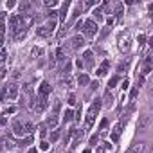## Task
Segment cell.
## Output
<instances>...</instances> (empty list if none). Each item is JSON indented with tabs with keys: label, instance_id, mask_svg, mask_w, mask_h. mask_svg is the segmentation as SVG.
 <instances>
[{
	"label": "cell",
	"instance_id": "cell-30",
	"mask_svg": "<svg viewBox=\"0 0 153 153\" xmlns=\"http://www.w3.org/2000/svg\"><path fill=\"white\" fill-rule=\"evenodd\" d=\"M122 15V4H117L115 6V18H119Z\"/></svg>",
	"mask_w": 153,
	"mask_h": 153
},
{
	"label": "cell",
	"instance_id": "cell-24",
	"mask_svg": "<svg viewBox=\"0 0 153 153\" xmlns=\"http://www.w3.org/2000/svg\"><path fill=\"white\" fill-rule=\"evenodd\" d=\"M15 38H16V40H18V42H22V40H24V38H25V31H24V29H22V27H20V31H18V33H16V34H15Z\"/></svg>",
	"mask_w": 153,
	"mask_h": 153
},
{
	"label": "cell",
	"instance_id": "cell-49",
	"mask_svg": "<svg viewBox=\"0 0 153 153\" xmlns=\"http://www.w3.org/2000/svg\"><path fill=\"white\" fill-rule=\"evenodd\" d=\"M97 87H99V85H97V81H94V83H92V87H90V88H92V90H96Z\"/></svg>",
	"mask_w": 153,
	"mask_h": 153
},
{
	"label": "cell",
	"instance_id": "cell-47",
	"mask_svg": "<svg viewBox=\"0 0 153 153\" xmlns=\"http://www.w3.org/2000/svg\"><path fill=\"white\" fill-rule=\"evenodd\" d=\"M76 65H78L79 68H83V61H81V59H76Z\"/></svg>",
	"mask_w": 153,
	"mask_h": 153
},
{
	"label": "cell",
	"instance_id": "cell-23",
	"mask_svg": "<svg viewBox=\"0 0 153 153\" xmlns=\"http://www.w3.org/2000/svg\"><path fill=\"white\" fill-rule=\"evenodd\" d=\"M67 9H68V2H67V4H63V7H61V13H58V15H59V20H61V22H65V15H67Z\"/></svg>",
	"mask_w": 153,
	"mask_h": 153
},
{
	"label": "cell",
	"instance_id": "cell-52",
	"mask_svg": "<svg viewBox=\"0 0 153 153\" xmlns=\"http://www.w3.org/2000/svg\"><path fill=\"white\" fill-rule=\"evenodd\" d=\"M29 153H38V150H36V148H31V150H29Z\"/></svg>",
	"mask_w": 153,
	"mask_h": 153
},
{
	"label": "cell",
	"instance_id": "cell-13",
	"mask_svg": "<svg viewBox=\"0 0 153 153\" xmlns=\"http://www.w3.org/2000/svg\"><path fill=\"white\" fill-rule=\"evenodd\" d=\"M83 45H85V38L81 36V34H78V36L72 38V49H79V47H83Z\"/></svg>",
	"mask_w": 153,
	"mask_h": 153
},
{
	"label": "cell",
	"instance_id": "cell-25",
	"mask_svg": "<svg viewBox=\"0 0 153 153\" xmlns=\"http://www.w3.org/2000/svg\"><path fill=\"white\" fill-rule=\"evenodd\" d=\"M63 119H65V122L72 121V119H74V112H72V110H67V112H65V117H63Z\"/></svg>",
	"mask_w": 153,
	"mask_h": 153
},
{
	"label": "cell",
	"instance_id": "cell-43",
	"mask_svg": "<svg viewBox=\"0 0 153 153\" xmlns=\"http://www.w3.org/2000/svg\"><path fill=\"white\" fill-rule=\"evenodd\" d=\"M128 85H130V81H128V79H124V81H122V83H121V87H122V88H124V90L128 88Z\"/></svg>",
	"mask_w": 153,
	"mask_h": 153
},
{
	"label": "cell",
	"instance_id": "cell-8",
	"mask_svg": "<svg viewBox=\"0 0 153 153\" xmlns=\"http://www.w3.org/2000/svg\"><path fill=\"white\" fill-rule=\"evenodd\" d=\"M13 133L18 135V137H24L25 131H24V122L22 121H15L13 122Z\"/></svg>",
	"mask_w": 153,
	"mask_h": 153
},
{
	"label": "cell",
	"instance_id": "cell-15",
	"mask_svg": "<svg viewBox=\"0 0 153 153\" xmlns=\"http://www.w3.org/2000/svg\"><path fill=\"white\" fill-rule=\"evenodd\" d=\"M47 126L52 128V130H56V126H58V115H56V114H52V115L47 117Z\"/></svg>",
	"mask_w": 153,
	"mask_h": 153
},
{
	"label": "cell",
	"instance_id": "cell-51",
	"mask_svg": "<svg viewBox=\"0 0 153 153\" xmlns=\"http://www.w3.org/2000/svg\"><path fill=\"white\" fill-rule=\"evenodd\" d=\"M4 49V38H0V50Z\"/></svg>",
	"mask_w": 153,
	"mask_h": 153
},
{
	"label": "cell",
	"instance_id": "cell-6",
	"mask_svg": "<svg viewBox=\"0 0 153 153\" xmlns=\"http://www.w3.org/2000/svg\"><path fill=\"white\" fill-rule=\"evenodd\" d=\"M9 29H11L13 34H16L20 31V16L18 15H11V16H9Z\"/></svg>",
	"mask_w": 153,
	"mask_h": 153
},
{
	"label": "cell",
	"instance_id": "cell-3",
	"mask_svg": "<svg viewBox=\"0 0 153 153\" xmlns=\"http://www.w3.org/2000/svg\"><path fill=\"white\" fill-rule=\"evenodd\" d=\"M85 33V36H88V38H94L96 34H97V31H99V27H97V24L94 22V20H85L83 22V29H81Z\"/></svg>",
	"mask_w": 153,
	"mask_h": 153
},
{
	"label": "cell",
	"instance_id": "cell-28",
	"mask_svg": "<svg viewBox=\"0 0 153 153\" xmlns=\"http://www.w3.org/2000/svg\"><path fill=\"white\" fill-rule=\"evenodd\" d=\"M4 142H6V144H4V146H6V148H7V150H13V148H15V146H16V144H15V142H13V140H11V139H6V140H4Z\"/></svg>",
	"mask_w": 153,
	"mask_h": 153
},
{
	"label": "cell",
	"instance_id": "cell-33",
	"mask_svg": "<svg viewBox=\"0 0 153 153\" xmlns=\"http://www.w3.org/2000/svg\"><path fill=\"white\" fill-rule=\"evenodd\" d=\"M59 139V131L56 130V131H52V133H50V140H52V142H56Z\"/></svg>",
	"mask_w": 153,
	"mask_h": 153
},
{
	"label": "cell",
	"instance_id": "cell-18",
	"mask_svg": "<svg viewBox=\"0 0 153 153\" xmlns=\"http://www.w3.org/2000/svg\"><path fill=\"white\" fill-rule=\"evenodd\" d=\"M33 130H34V126H33V122H29V121H25V122H24V131H25V135H31V133H33Z\"/></svg>",
	"mask_w": 153,
	"mask_h": 153
},
{
	"label": "cell",
	"instance_id": "cell-34",
	"mask_svg": "<svg viewBox=\"0 0 153 153\" xmlns=\"http://www.w3.org/2000/svg\"><path fill=\"white\" fill-rule=\"evenodd\" d=\"M47 27H49V31H50V33H52V31L56 29V20H50V22L47 24Z\"/></svg>",
	"mask_w": 153,
	"mask_h": 153
},
{
	"label": "cell",
	"instance_id": "cell-31",
	"mask_svg": "<svg viewBox=\"0 0 153 153\" xmlns=\"http://www.w3.org/2000/svg\"><path fill=\"white\" fill-rule=\"evenodd\" d=\"M126 68H128V61H122V63H119V67H117L119 72H122V70H126Z\"/></svg>",
	"mask_w": 153,
	"mask_h": 153
},
{
	"label": "cell",
	"instance_id": "cell-32",
	"mask_svg": "<svg viewBox=\"0 0 153 153\" xmlns=\"http://www.w3.org/2000/svg\"><path fill=\"white\" fill-rule=\"evenodd\" d=\"M92 15L96 16V20H101V18H103V13H101V9H94V13H92Z\"/></svg>",
	"mask_w": 153,
	"mask_h": 153
},
{
	"label": "cell",
	"instance_id": "cell-21",
	"mask_svg": "<svg viewBox=\"0 0 153 153\" xmlns=\"http://www.w3.org/2000/svg\"><path fill=\"white\" fill-rule=\"evenodd\" d=\"M61 83H63L65 87H68V88H72V87H74V79L70 78V74H68V76L63 78V81H61Z\"/></svg>",
	"mask_w": 153,
	"mask_h": 153
},
{
	"label": "cell",
	"instance_id": "cell-1",
	"mask_svg": "<svg viewBox=\"0 0 153 153\" xmlns=\"http://www.w3.org/2000/svg\"><path fill=\"white\" fill-rule=\"evenodd\" d=\"M101 99H96V103L90 106V110H88V114H87V119H85V122H87V128H92V124H94V119H96V115H97V112H99V108H101Z\"/></svg>",
	"mask_w": 153,
	"mask_h": 153
},
{
	"label": "cell",
	"instance_id": "cell-48",
	"mask_svg": "<svg viewBox=\"0 0 153 153\" xmlns=\"http://www.w3.org/2000/svg\"><path fill=\"white\" fill-rule=\"evenodd\" d=\"M13 78H15V79H18V78H20V70H15V74H13Z\"/></svg>",
	"mask_w": 153,
	"mask_h": 153
},
{
	"label": "cell",
	"instance_id": "cell-54",
	"mask_svg": "<svg viewBox=\"0 0 153 153\" xmlns=\"http://www.w3.org/2000/svg\"><path fill=\"white\" fill-rule=\"evenodd\" d=\"M0 153H2V150H0Z\"/></svg>",
	"mask_w": 153,
	"mask_h": 153
},
{
	"label": "cell",
	"instance_id": "cell-45",
	"mask_svg": "<svg viewBox=\"0 0 153 153\" xmlns=\"http://www.w3.org/2000/svg\"><path fill=\"white\" fill-rule=\"evenodd\" d=\"M106 124H108V119H103V121H101V128H106Z\"/></svg>",
	"mask_w": 153,
	"mask_h": 153
},
{
	"label": "cell",
	"instance_id": "cell-5",
	"mask_svg": "<svg viewBox=\"0 0 153 153\" xmlns=\"http://www.w3.org/2000/svg\"><path fill=\"white\" fill-rule=\"evenodd\" d=\"M18 97V85L16 83H9L6 87V99L7 101H15Z\"/></svg>",
	"mask_w": 153,
	"mask_h": 153
},
{
	"label": "cell",
	"instance_id": "cell-14",
	"mask_svg": "<svg viewBox=\"0 0 153 153\" xmlns=\"http://www.w3.org/2000/svg\"><path fill=\"white\" fill-rule=\"evenodd\" d=\"M108 67H110V61H108V59H105L103 63H101V67L97 68V72H96V74H97V76H105V74L108 72Z\"/></svg>",
	"mask_w": 153,
	"mask_h": 153
},
{
	"label": "cell",
	"instance_id": "cell-7",
	"mask_svg": "<svg viewBox=\"0 0 153 153\" xmlns=\"http://www.w3.org/2000/svg\"><path fill=\"white\" fill-rule=\"evenodd\" d=\"M47 106H49L47 97H42V96H40V97H38V101H36V105H34V110L38 112V114H43V112L47 110Z\"/></svg>",
	"mask_w": 153,
	"mask_h": 153
},
{
	"label": "cell",
	"instance_id": "cell-37",
	"mask_svg": "<svg viewBox=\"0 0 153 153\" xmlns=\"http://www.w3.org/2000/svg\"><path fill=\"white\" fill-rule=\"evenodd\" d=\"M43 4H45V6H49V7H50V6H52V7H54V6H56L58 2H56V0H45V2H43Z\"/></svg>",
	"mask_w": 153,
	"mask_h": 153
},
{
	"label": "cell",
	"instance_id": "cell-10",
	"mask_svg": "<svg viewBox=\"0 0 153 153\" xmlns=\"http://www.w3.org/2000/svg\"><path fill=\"white\" fill-rule=\"evenodd\" d=\"M142 151H144V142H133L128 148V153H142Z\"/></svg>",
	"mask_w": 153,
	"mask_h": 153
},
{
	"label": "cell",
	"instance_id": "cell-16",
	"mask_svg": "<svg viewBox=\"0 0 153 153\" xmlns=\"http://www.w3.org/2000/svg\"><path fill=\"white\" fill-rule=\"evenodd\" d=\"M56 59L61 61V63H63V61L67 59V52H65V49H63V47H58V49H56Z\"/></svg>",
	"mask_w": 153,
	"mask_h": 153
},
{
	"label": "cell",
	"instance_id": "cell-2",
	"mask_svg": "<svg viewBox=\"0 0 153 153\" xmlns=\"http://www.w3.org/2000/svg\"><path fill=\"white\" fill-rule=\"evenodd\" d=\"M119 49L122 50V52H128V50L131 49V34L128 33V31H122V33L119 34Z\"/></svg>",
	"mask_w": 153,
	"mask_h": 153
},
{
	"label": "cell",
	"instance_id": "cell-22",
	"mask_svg": "<svg viewBox=\"0 0 153 153\" xmlns=\"http://www.w3.org/2000/svg\"><path fill=\"white\" fill-rule=\"evenodd\" d=\"M78 83H79L81 87L88 85V76H87V74H79V78H78Z\"/></svg>",
	"mask_w": 153,
	"mask_h": 153
},
{
	"label": "cell",
	"instance_id": "cell-35",
	"mask_svg": "<svg viewBox=\"0 0 153 153\" xmlns=\"http://www.w3.org/2000/svg\"><path fill=\"white\" fill-rule=\"evenodd\" d=\"M15 112H16V108H15V106H9V108H6V110H4V115H9V114H15Z\"/></svg>",
	"mask_w": 153,
	"mask_h": 153
},
{
	"label": "cell",
	"instance_id": "cell-17",
	"mask_svg": "<svg viewBox=\"0 0 153 153\" xmlns=\"http://www.w3.org/2000/svg\"><path fill=\"white\" fill-rule=\"evenodd\" d=\"M43 54V49L42 47H33L31 49V58H38V56H42Z\"/></svg>",
	"mask_w": 153,
	"mask_h": 153
},
{
	"label": "cell",
	"instance_id": "cell-4",
	"mask_svg": "<svg viewBox=\"0 0 153 153\" xmlns=\"http://www.w3.org/2000/svg\"><path fill=\"white\" fill-rule=\"evenodd\" d=\"M150 124H151V115H150V114H142V115H139V122H137L139 131H146V130L150 128Z\"/></svg>",
	"mask_w": 153,
	"mask_h": 153
},
{
	"label": "cell",
	"instance_id": "cell-53",
	"mask_svg": "<svg viewBox=\"0 0 153 153\" xmlns=\"http://www.w3.org/2000/svg\"><path fill=\"white\" fill-rule=\"evenodd\" d=\"M83 153H90V150H85V151H83Z\"/></svg>",
	"mask_w": 153,
	"mask_h": 153
},
{
	"label": "cell",
	"instance_id": "cell-41",
	"mask_svg": "<svg viewBox=\"0 0 153 153\" xmlns=\"http://www.w3.org/2000/svg\"><path fill=\"white\" fill-rule=\"evenodd\" d=\"M68 105H76V97H74L72 94L68 96Z\"/></svg>",
	"mask_w": 153,
	"mask_h": 153
},
{
	"label": "cell",
	"instance_id": "cell-20",
	"mask_svg": "<svg viewBox=\"0 0 153 153\" xmlns=\"http://www.w3.org/2000/svg\"><path fill=\"white\" fill-rule=\"evenodd\" d=\"M29 9H31V4L29 2H22V4H20V13H22V16L29 13Z\"/></svg>",
	"mask_w": 153,
	"mask_h": 153
},
{
	"label": "cell",
	"instance_id": "cell-26",
	"mask_svg": "<svg viewBox=\"0 0 153 153\" xmlns=\"http://www.w3.org/2000/svg\"><path fill=\"white\" fill-rule=\"evenodd\" d=\"M112 99H114V97H112L110 90H108V92H106V96H105V105H106V106H112Z\"/></svg>",
	"mask_w": 153,
	"mask_h": 153
},
{
	"label": "cell",
	"instance_id": "cell-9",
	"mask_svg": "<svg viewBox=\"0 0 153 153\" xmlns=\"http://www.w3.org/2000/svg\"><path fill=\"white\" fill-rule=\"evenodd\" d=\"M50 90H52V88H50V85L47 83V81H43V83L40 85V88H38V94L42 96V97H47V96L50 94Z\"/></svg>",
	"mask_w": 153,
	"mask_h": 153
},
{
	"label": "cell",
	"instance_id": "cell-12",
	"mask_svg": "<svg viewBox=\"0 0 153 153\" xmlns=\"http://www.w3.org/2000/svg\"><path fill=\"white\" fill-rule=\"evenodd\" d=\"M36 34H38V36H42V38H49L52 33L49 31V27H47V25H40V27L36 29Z\"/></svg>",
	"mask_w": 153,
	"mask_h": 153
},
{
	"label": "cell",
	"instance_id": "cell-42",
	"mask_svg": "<svg viewBox=\"0 0 153 153\" xmlns=\"http://www.w3.org/2000/svg\"><path fill=\"white\" fill-rule=\"evenodd\" d=\"M49 16H50V18H52V20H54V18L58 16V11H54V9H52V11H49Z\"/></svg>",
	"mask_w": 153,
	"mask_h": 153
},
{
	"label": "cell",
	"instance_id": "cell-11",
	"mask_svg": "<svg viewBox=\"0 0 153 153\" xmlns=\"http://www.w3.org/2000/svg\"><path fill=\"white\" fill-rule=\"evenodd\" d=\"M121 130H122V122H117V124L114 126V130H112V140L117 142L119 137H121Z\"/></svg>",
	"mask_w": 153,
	"mask_h": 153
},
{
	"label": "cell",
	"instance_id": "cell-27",
	"mask_svg": "<svg viewBox=\"0 0 153 153\" xmlns=\"http://www.w3.org/2000/svg\"><path fill=\"white\" fill-rule=\"evenodd\" d=\"M31 142H33V135H27V137H25L22 142H20V146H29Z\"/></svg>",
	"mask_w": 153,
	"mask_h": 153
},
{
	"label": "cell",
	"instance_id": "cell-39",
	"mask_svg": "<svg viewBox=\"0 0 153 153\" xmlns=\"http://www.w3.org/2000/svg\"><path fill=\"white\" fill-rule=\"evenodd\" d=\"M40 148H42L43 151H47V150H49V142H45V140H43L42 144H40Z\"/></svg>",
	"mask_w": 153,
	"mask_h": 153
},
{
	"label": "cell",
	"instance_id": "cell-29",
	"mask_svg": "<svg viewBox=\"0 0 153 153\" xmlns=\"http://www.w3.org/2000/svg\"><path fill=\"white\" fill-rule=\"evenodd\" d=\"M137 94H139V87H133V88H131V92H130V97H131V101H133V99L137 97Z\"/></svg>",
	"mask_w": 153,
	"mask_h": 153
},
{
	"label": "cell",
	"instance_id": "cell-36",
	"mask_svg": "<svg viewBox=\"0 0 153 153\" xmlns=\"http://www.w3.org/2000/svg\"><path fill=\"white\" fill-rule=\"evenodd\" d=\"M117 81H119V78H112V79L108 81V87H110V88H112V87H115V85H117Z\"/></svg>",
	"mask_w": 153,
	"mask_h": 153
},
{
	"label": "cell",
	"instance_id": "cell-38",
	"mask_svg": "<svg viewBox=\"0 0 153 153\" xmlns=\"http://www.w3.org/2000/svg\"><path fill=\"white\" fill-rule=\"evenodd\" d=\"M97 142H99V137H97V135H94V137L90 139V144H92V146H96Z\"/></svg>",
	"mask_w": 153,
	"mask_h": 153
},
{
	"label": "cell",
	"instance_id": "cell-46",
	"mask_svg": "<svg viewBox=\"0 0 153 153\" xmlns=\"http://www.w3.org/2000/svg\"><path fill=\"white\" fill-rule=\"evenodd\" d=\"M83 29V22H78V25H76V31H81Z\"/></svg>",
	"mask_w": 153,
	"mask_h": 153
},
{
	"label": "cell",
	"instance_id": "cell-44",
	"mask_svg": "<svg viewBox=\"0 0 153 153\" xmlns=\"http://www.w3.org/2000/svg\"><path fill=\"white\" fill-rule=\"evenodd\" d=\"M144 40H146V38H144V34H140V36H139V45L144 43Z\"/></svg>",
	"mask_w": 153,
	"mask_h": 153
},
{
	"label": "cell",
	"instance_id": "cell-19",
	"mask_svg": "<svg viewBox=\"0 0 153 153\" xmlns=\"http://www.w3.org/2000/svg\"><path fill=\"white\" fill-rule=\"evenodd\" d=\"M83 58H85V61H87V65L92 67V63H94V54H92L90 50H87V52L83 54Z\"/></svg>",
	"mask_w": 153,
	"mask_h": 153
},
{
	"label": "cell",
	"instance_id": "cell-50",
	"mask_svg": "<svg viewBox=\"0 0 153 153\" xmlns=\"http://www.w3.org/2000/svg\"><path fill=\"white\" fill-rule=\"evenodd\" d=\"M6 6H7V9H11V7H15V2H7Z\"/></svg>",
	"mask_w": 153,
	"mask_h": 153
},
{
	"label": "cell",
	"instance_id": "cell-40",
	"mask_svg": "<svg viewBox=\"0 0 153 153\" xmlns=\"http://www.w3.org/2000/svg\"><path fill=\"white\" fill-rule=\"evenodd\" d=\"M4 33H6V25L0 24V38H4Z\"/></svg>",
	"mask_w": 153,
	"mask_h": 153
}]
</instances>
